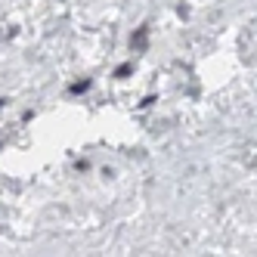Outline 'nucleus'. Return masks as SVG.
<instances>
[{
    "instance_id": "obj_1",
    "label": "nucleus",
    "mask_w": 257,
    "mask_h": 257,
    "mask_svg": "<svg viewBox=\"0 0 257 257\" xmlns=\"http://www.w3.org/2000/svg\"><path fill=\"white\" fill-rule=\"evenodd\" d=\"M146 34H149V31H146V28H140V31H137V34H134V41H131V44H134V47H140V50H143V47H146Z\"/></svg>"
},
{
    "instance_id": "obj_2",
    "label": "nucleus",
    "mask_w": 257,
    "mask_h": 257,
    "mask_svg": "<svg viewBox=\"0 0 257 257\" xmlns=\"http://www.w3.org/2000/svg\"><path fill=\"white\" fill-rule=\"evenodd\" d=\"M131 71H134V65H131V62H124V65H118V68H115V78H127Z\"/></svg>"
},
{
    "instance_id": "obj_3",
    "label": "nucleus",
    "mask_w": 257,
    "mask_h": 257,
    "mask_svg": "<svg viewBox=\"0 0 257 257\" xmlns=\"http://www.w3.org/2000/svg\"><path fill=\"white\" fill-rule=\"evenodd\" d=\"M87 87H90V81H78V84H71V93H84Z\"/></svg>"
}]
</instances>
